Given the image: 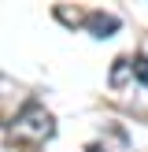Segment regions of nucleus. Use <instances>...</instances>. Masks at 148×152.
Returning <instances> with one entry per match:
<instances>
[{"mask_svg": "<svg viewBox=\"0 0 148 152\" xmlns=\"http://www.w3.org/2000/svg\"><path fill=\"white\" fill-rule=\"evenodd\" d=\"M56 19H63L67 26H78V22H85L89 15H81V11H67V7H56Z\"/></svg>", "mask_w": 148, "mask_h": 152, "instance_id": "20e7f679", "label": "nucleus"}, {"mask_svg": "<svg viewBox=\"0 0 148 152\" xmlns=\"http://www.w3.org/2000/svg\"><path fill=\"white\" fill-rule=\"evenodd\" d=\"M85 26L93 30V37H111V34L118 30V19H115V15H107V11H89Z\"/></svg>", "mask_w": 148, "mask_h": 152, "instance_id": "f03ea898", "label": "nucleus"}, {"mask_svg": "<svg viewBox=\"0 0 148 152\" xmlns=\"http://www.w3.org/2000/svg\"><path fill=\"white\" fill-rule=\"evenodd\" d=\"M85 152H107V148H104V145H89Z\"/></svg>", "mask_w": 148, "mask_h": 152, "instance_id": "423d86ee", "label": "nucleus"}, {"mask_svg": "<svg viewBox=\"0 0 148 152\" xmlns=\"http://www.w3.org/2000/svg\"><path fill=\"white\" fill-rule=\"evenodd\" d=\"M133 74H137V78L144 82V89H148V56H133Z\"/></svg>", "mask_w": 148, "mask_h": 152, "instance_id": "39448f33", "label": "nucleus"}, {"mask_svg": "<svg viewBox=\"0 0 148 152\" xmlns=\"http://www.w3.org/2000/svg\"><path fill=\"white\" fill-rule=\"evenodd\" d=\"M11 137L22 141V145H44V141L56 134V119H52V111L44 108L41 100H26L19 108V115L11 119Z\"/></svg>", "mask_w": 148, "mask_h": 152, "instance_id": "f257e3e1", "label": "nucleus"}, {"mask_svg": "<svg viewBox=\"0 0 148 152\" xmlns=\"http://www.w3.org/2000/svg\"><path fill=\"white\" fill-rule=\"evenodd\" d=\"M130 71H133V59H130V56L115 59V67H111V89H122L126 78H130Z\"/></svg>", "mask_w": 148, "mask_h": 152, "instance_id": "7ed1b4c3", "label": "nucleus"}]
</instances>
